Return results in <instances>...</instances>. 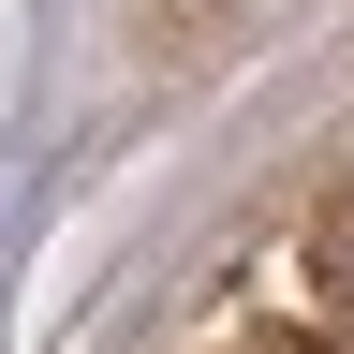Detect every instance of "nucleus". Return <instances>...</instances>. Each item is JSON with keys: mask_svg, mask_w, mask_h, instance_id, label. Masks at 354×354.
Instances as JSON below:
<instances>
[{"mask_svg": "<svg viewBox=\"0 0 354 354\" xmlns=\"http://www.w3.org/2000/svg\"><path fill=\"white\" fill-rule=\"evenodd\" d=\"M339 354H354V339H339Z\"/></svg>", "mask_w": 354, "mask_h": 354, "instance_id": "nucleus-2", "label": "nucleus"}, {"mask_svg": "<svg viewBox=\"0 0 354 354\" xmlns=\"http://www.w3.org/2000/svg\"><path fill=\"white\" fill-rule=\"evenodd\" d=\"M310 281H325V310L354 325V207H325V236H310Z\"/></svg>", "mask_w": 354, "mask_h": 354, "instance_id": "nucleus-1", "label": "nucleus"}]
</instances>
